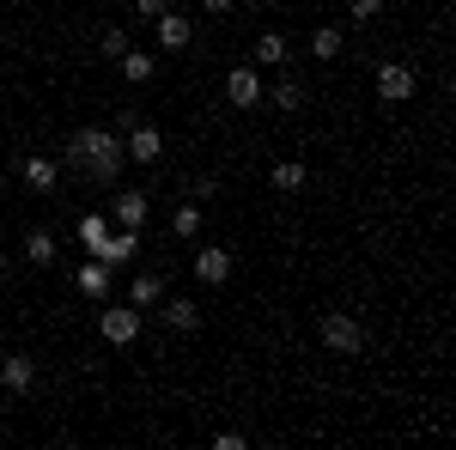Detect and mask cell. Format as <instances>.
<instances>
[{
    "label": "cell",
    "instance_id": "cb8c5ba5",
    "mask_svg": "<svg viewBox=\"0 0 456 450\" xmlns=\"http://www.w3.org/2000/svg\"><path fill=\"white\" fill-rule=\"evenodd\" d=\"M347 12H353V19H359V25H371V19L384 12V0H347Z\"/></svg>",
    "mask_w": 456,
    "mask_h": 450
},
{
    "label": "cell",
    "instance_id": "44dd1931",
    "mask_svg": "<svg viewBox=\"0 0 456 450\" xmlns=\"http://www.w3.org/2000/svg\"><path fill=\"white\" fill-rule=\"evenodd\" d=\"M98 49H104L110 61H122V55H128V31H122V25H110V31L98 37Z\"/></svg>",
    "mask_w": 456,
    "mask_h": 450
},
{
    "label": "cell",
    "instance_id": "4316f807",
    "mask_svg": "<svg viewBox=\"0 0 456 450\" xmlns=\"http://www.w3.org/2000/svg\"><path fill=\"white\" fill-rule=\"evenodd\" d=\"M201 6H208V12H232V0H201Z\"/></svg>",
    "mask_w": 456,
    "mask_h": 450
},
{
    "label": "cell",
    "instance_id": "ba28073f",
    "mask_svg": "<svg viewBox=\"0 0 456 450\" xmlns=\"http://www.w3.org/2000/svg\"><path fill=\"white\" fill-rule=\"evenodd\" d=\"M195 274L208 280V286H225V274H232V250H219V243H208V250L195 256Z\"/></svg>",
    "mask_w": 456,
    "mask_h": 450
},
{
    "label": "cell",
    "instance_id": "277c9868",
    "mask_svg": "<svg viewBox=\"0 0 456 450\" xmlns=\"http://www.w3.org/2000/svg\"><path fill=\"white\" fill-rule=\"evenodd\" d=\"M414 86H420V79H414V68H402V61H384V68H378V92H384L389 104L414 98Z\"/></svg>",
    "mask_w": 456,
    "mask_h": 450
},
{
    "label": "cell",
    "instance_id": "5bb4252c",
    "mask_svg": "<svg viewBox=\"0 0 456 450\" xmlns=\"http://www.w3.org/2000/svg\"><path fill=\"white\" fill-rule=\"evenodd\" d=\"M25 183H31L37 195H49V189L61 183V165H55V159H25Z\"/></svg>",
    "mask_w": 456,
    "mask_h": 450
},
{
    "label": "cell",
    "instance_id": "30bf717a",
    "mask_svg": "<svg viewBox=\"0 0 456 450\" xmlns=\"http://www.w3.org/2000/svg\"><path fill=\"white\" fill-rule=\"evenodd\" d=\"M146 208H152V201H146V189H122V195H116V208H110V219H116V225H146Z\"/></svg>",
    "mask_w": 456,
    "mask_h": 450
},
{
    "label": "cell",
    "instance_id": "484cf974",
    "mask_svg": "<svg viewBox=\"0 0 456 450\" xmlns=\"http://www.w3.org/2000/svg\"><path fill=\"white\" fill-rule=\"evenodd\" d=\"M134 12H141V19H165V12H171V0H134Z\"/></svg>",
    "mask_w": 456,
    "mask_h": 450
},
{
    "label": "cell",
    "instance_id": "52a82bcc",
    "mask_svg": "<svg viewBox=\"0 0 456 450\" xmlns=\"http://www.w3.org/2000/svg\"><path fill=\"white\" fill-rule=\"evenodd\" d=\"M159 323H165L171 335H189V329H201V305H195V299H171V305L159 311Z\"/></svg>",
    "mask_w": 456,
    "mask_h": 450
},
{
    "label": "cell",
    "instance_id": "ac0fdd59",
    "mask_svg": "<svg viewBox=\"0 0 456 450\" xmlns=\"http://www.w3.org/2000/svg\"><path fill=\"white\" fill-rule=\"evenodd\" d=\"M311 55H316V61H335V55H341V31H335V25H322V31L311 37Z\"/></svg>",
    "mask_w": 456,
    "mask_h": 450
},
{
    "label": "cell",
    "instance_id": "8fae6325",
    "mask_svg": "<svg viewBox=\"0 0 456 450\" xmlns=\"http://www.w3.org/2000/svg\"><path fill=\"white\" fill-rule=\"evenodd\" d=\"M0 383H6V389H31L37 383L31 353H6V359H0Z\"/></svg>",
    "mask_w": 456,
    "mask_h": 450
},
{
    "label": "cell",
    "instance_id": "8992f818",
    "mask_svg": "<svg viewBox=\"0 0 456 450\" xmlns=\"http://www.w3.org/2000/svg\"><path fill=\"white\" fill-rule=\"evenodd\" d=\"M141 256V225H122L116 238H104V250H98V262H110V268H122V262H134Z\"/></svg>",
    "mask_w": 456,
    "mask_h": 450
},
{
    "label": "cell",
    "instance_id": "7c38bea8",
    "mask_svg": "<svg viewBox=\"0 0 456 450\" xmlns=\"http://www.w3.org/2000/svg\"><path fill=\"white\" fill-rule=\"evenodd\" d=\"M159 43H165V49H189V43H195V25H189V19L171 6V12L159 19Z\"/></svg>",
    "mask_w": 456,
    "mask_h": 450
},
{
    "label": "cell",
    "instance_id": "e0dca14e",
    "mask_svg": "<svg viewBox=\"0 0 456 450\" xmlns=\"http://www.w3.org/2000/svg\"><path fill=\"white\" fill-rule=\"evenodd\" d=\"M25 262H31V268H49V262H55V238H49V232H31V238H25Z\"/></svg>",
    "mask_w": 456,
    "mask_h": 450
},
{
    "label": "cell",
    "instance_id": "ffe728a7",
    "mask_svg": "<svg viewBox=\"0 0 456 450\" xmlns=\"http://www.w3.org/2000/svg\"><path fill=\"white\" fill-rule=\"evenodd\" d=\"M122 73H128L134 86H146V79H152V55H141V49H128V55H122Z\"/></svg>",
    "mask_w": 456,
    "mask_h": 450
},
{
    "label": "cell",
    "instance_id": "d4e9b609",
    "mask_svg": "<svg viewBox=\"0 0 456 450\" xmlns=\"http://www.w3.org/2000/svg\"><path fill=\"white\" fill-rule=\"evenodd\" d=\"M201 232V213L195 208H176V238H195Z\"/></svg>",
    "mask_w": 456,
    "mask_h": 450
},
{
    "label": "cell",
    "instance_id": "7402d4cb",
    "mask_svg": "<svg viewBox=\"0 0 456 450\" xmlns=\"http://www.w3.org/2000/svg\"><path fill=\"white\" fill-rule=\"evenodd\" d=\"M79 238H86V250H92V256H98V250H104V238H110V219H86V225H79Z\"/></svg>",
    "mask_w": 456,
    "mask_h": 450
},
{
    "label": "cell",
    "instance_id": "2e32d148",
    "mask_svg": "<svg viewBox=\"0 0 456 450\" xmlns=\"http://www.w3.org/2000/svg\"><path fill=\"white\" fill-rule=\"evenodd\" d=\"M159 299H165V280H159V274H134L128 305H134V311H146V305H159Z\"/></svg>",
    "mask_w": 456,
    "mask_h": 450
},
{
    "label": "cell",
    "instance_id": "3957f363",
    "mask_svg": "<svg viewBox=\"0 0 456 450\" xmlns=\"http://www.w3.org/2000/svg\"><path fill=\"white\" fill-rule=\"evenodd\" d=\"M98 329H104L110 347H134L141 341V311H134V305H110V311L98 316Z\"/></svg>",
    "mask_w": 456,
    "mask_h": 450
},
{
    "label": "cell",
    "instance_id": "d6986e66",
    "mask_svg": "<svg viewBox=\"0 0 456 450\" xmlns=\"http://www.w3.org/2000/svg\"><path fill=\"white\" fill-rule=\"evenodd\" d=\"M305 165H298V159H286V165H274V189H286V195H292V189H305Z\"/></svg>",
    "mask_w": 456,
    "mask_h": 450
},
{
    "label": "cell",
    "instance_id": "6da1fadb",
    "mask_svg": "<svg viewBox=\"0 0 456 450\" xmlns=\"http://www.w3.org/2000/svg\"><path fill=\"white\" fill-rule=\"evenodd\" d=\"M61 159H68L73 171H86L92 183H116V171H122L128 152H122V140L110 135V128H73Z\"/></svg>",
    "mask_w": 456,
    "mask_h": 450
},
{
    "label": "cell",
    "instance_id": "4fadbf2b",
    "mask_svg": "<svg viewBox=\"0 0 456 450\" xmlns=\"http://www.w3.org/2000/svg\"><path fill=\"white\" fill-rule=\"evenodd\" d=\"M110 274H116V268H110V262H98V256H92V262H86V268H79V292H86V299H104V292H110Z\"/></svg>",
    "mask_w": 456,
    "mask_h": 450
},
{
    "label": "cell",
    "instance_id": "603a6c76",
    "mask_svg": "<svg viewBox=\"0 0 456 450\" xmlns=\"http://www.w3.org/2000/svg\"><path fill=\"white\" fill-rule=\"evenodd\" d=\"M274 104H281V110H298V104H305V86H298V79H281V86H274Z\"/></svg>",
    "mask_w": 456,
    "mask_h": 450
},
{
    "label": "cell",
    "instance_id": "5b68a950",
    "mask_svg": "<svg viewBox=\"0 0 456 450\" xmlns=\"http://www.w3.org/2000/svg\"><path fill=\"white\" fill-rule=\"evenodd\" d=\"M225 98H232L238 110L262 104V73H256V68H232V73H225Z\"/></svg>",
    "mask_w": 456,
    "mask_h": 450
},
{
    "label": "cell",
    "instance_id": "9c48e42d",
    "mask_svg": "<svg viewBox=\"0 0 456 450\" xmlns=\"http://www.w3.org/2000/svg\"><path fill=\"white\" fill-rule=\"evenodd\" d=\"M122 152H128L134 165H152V159L165 152V135H159V128H128V146H122Z\"/></svg>",
    "mask_w": 456,
    "mask_h": 450
},
{
    "label": "cell",
    "instance_id": "7a4b0ae2",
    "mask_svg": "<svg viewBox=\"0 0 456 450\" xmlns=\"http://www.w3.org/2000/svg\"><path fill=\"white\" fill-rule=\"evenodd\" d=\"M316 335H322V347H329V353H341V359L365 353V329H359V316H353V311H322Z\"/></svg>",
    "mask_w": 456,
    "mask_h": 450
},
{
    "label": "cell",
    "instance_id": "9a60e30c",
    "mask_svg": "<svg viewBox=\"0 0 456 450\" xmlns=\"http://www.w3.org/2000/svg\"><path fill=\"white\" fill-rule=\"evenodd\" d=\"M256 61H262V68H286V61H292V43H286L281 31H268L256 43Z\"/></svg>",
    "mask_w": 456,
    "mask_h": 450
}]
</instances>
